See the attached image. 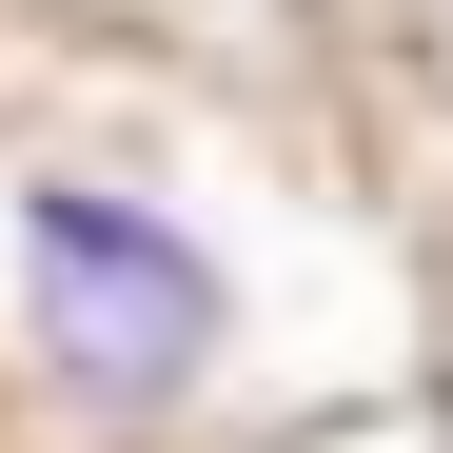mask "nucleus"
Segmentation results:
<instances>
[{"label":"nucleus","instance_id":"nucleus-1","mask_svg":"<svg viewBox=\"0 0 453 453\" xmlns=\"http://www.w3.org/2000/svg\"><path fill=\"white\" fill-rule=\"evenodd\" d=\"M20 276H40V335L99 374V395H178L217 355V257L178 237L158 197H99V178H40L20 197Z\"/></svg>","mask_w":453,"mask_h":453}]
</instances>
